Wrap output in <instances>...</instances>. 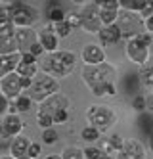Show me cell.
<instances>
[{
    "instance_id": "cell-44",
    "label": "cell",
    "mask_w": 153,
    "mask_h": 159,
    "mask_svg": "<svg viewBox=\"0 0 153 159\" xmlns=\"http://www.w3.org/2000/svg\"><path fill=\"white\" fill-rule=\"evenodd\" d=\"M115 94H117V86H115V83H111V84L105 86V96H115Z\"/></svg>"
},
{
    "instance_id": "cell-16",
    "label": "cell",
    "mask_w": 153,
    "mask_h": 159,
    "mask_svg": "<svg viewBox=\"0 0 153 159\" xmlns=\"http://www.w3.org/2000/svg\"><path fill=\"white\" fill-rule=\"evenodd\" d=\"M100 39V46H113V44H119L123 40V35L117 25H109V27H101V31L98 33Z\"/></svg>"
},
{
    "instance_id": "cell-19",
    "label": "cell",
    "mask_w": 153,
    "mask_h": 159,
    "mask_svg": "<svg viewBox=\"0 0 153 159\" xmlns=\"http://www.w3.org/2000/svg\"><path fill=\"white\" fill-rule=\"evenodd\" d=\"M19 65V54H11V56H0V81L10 75V73H16Z\"/></svg>"
},
{
    "instance_id": "cell-10",
    "label": "cell",
    "mask_w": 153,
    "mask_h": 159,
    "mask_svg": "<svg viewBox=\"0 0 153 159\" xmlns=\"http://www.w3.org/2000/svg\"><path fill=\"white\" fill-rule=\"evenodd\" d=\"M0 94H2L6 100H10V102H14L16 98H19L23 94V88H21L17 73H10V75H6L2 81H0Z\"/></svg>"
},
{
    "instance_id": "cell-8",
    "label": "cell",
    "mask_w": 153,
    "mask_h": 159,
    "mask_svg": "<svg viewBox=\"0 0 153 159\" xmlns=\"http://www.w3.org/2000/svg\"><path fill=\"white\" fill-rule=\"evenodd\" d=\"M79 16H80V29L88 33V35H98L101 31V21H100V10L96 2H86L80 4L79 8Z\"/></svg>"
},
{
    "instance_id": "cell-35",
    "label": "cell",
    "mask_w": 153,
    "mask_h": 159,
    "mask_svg": "<svg viewBox=\"0 0 153 159\" xmlns=\"http://www.w3.org/2000/svg\"><path fill=\"white\" fill-rule=\"evenodd\" d=\"M42 153V144L40 142H31L29 146V159H38Z\"/></svg>"
},
{
    "instance_id": "cell-42",
    "label": "cell",
    "mask_w": 153,
    "mask_h": 159,
    "mask_svg": "<svg viewBox=\"0 0 153 159\" xmlns=\"http://www.w3.org/2000/svg\"><path fill=\"white\" fill-rule=\"evenodd\" d=\"M151 14H153V0H147L144 12H142V17H147V16H151Z\"/></svg>"
},
{
    "instance_id": "cell-12",
    "label": "cell",
    "mask_w": 153,
    "mask_h": 159,
    "mask_svg": "<svg viewBox=\"0 0 153 159\" xmlns=\"http://www.w3.org/2000/svg\"><path fill=\"white\" fill-rule=\"evenodd\" d=\"M80 60L84 65H100L105 61V50L100 44H84L80 52Z\"/></svg>"
},
{
    "instance_id": "cell-48",
    "label": "cell",
    "mask_w": 153,
    "mask_h": 159,
    "mask_svg": "<svg viewBox=\"0 0 153 159\" xmlns=\"http://www.w3.org/2000/svg\"><path fill=\"white\" fill-rule=\"evenodd\" d=\"M0 159H16V157H11V155H4V157H0Z\"/></svg>"
},
{
    "instance_id": "cell-1",
    "label": "cell",
    "mask_w": 153,
    "mask_h": 159,
    "mask_svg": "<svg viewBox=\"0 0 153 159\" xmlns=\"http://www.w3.org/2000/svg\"><path fill=\"white\" fill-rule=\"evenodd\" d=\"M80 77L84 84L88 86V90L94 96H105V86L115 83L117 77V67L109 61H103L100 65H82L80 69Z\"/></svg>"
},
{
    "instance_id": "cell-3",
    "label": "cell",
    "mask_w": 153,
    "mask_h": 159,
    "mask_svg": "<svg viewBox=\"0 0 153 159\" xmlns=\"http://www.w3.org/2000/svg\"><path fill=\"white\" fill-rule=\"evenodd\" d=\"M153 42V37L149 33H142L130 40H126L124 44V52H126V58L130 60L134 65L138 67H146L149 61V46Z\"/></svg>"
},
{
    "instance_id": "cell-9",
    "label": "cell",
    "mask_w": 153,
    "mask_h": 159,
    "mask_svg": "<svg viewBox=\"0 0 153 159\" xmlns=\"http://www.w3.org/2000/svg\"><path fill=\"white\" fill-rule=\"evenodd\" d=\"M69 106H71V100H69L63 92H56L50 98H46L44 102H40V104H38V111L48 113L50 117H54L57 111L69 109Z\"/></svg>"
},
{
    "instance_id": "cell-6",
    "label": "cell",
    "mask_w": 153,
    "mask_h": 159,
    "mask_svg": "<svg viewBox=\"0 0 153 159\" xmlns=\"http://www.w3.org/2000/svg\"><path fill=\"white\" fill-rule=\"evenodd\" d=\"M8 8H10V14H11V19H14L16 29H33V25L40 17L38 10L31 4H27V2L16 0V2H10Z\"/></svg>"
},
{
    "instance_id": "cell-49",
    "label": "cell",
    "mask_w": 153,
    "mask_h": 159,
    "mask_svg": "<svg viewBox=\"0 0 153 159\" xmlns=\"http://www.w3.org/2000/svg\"><path fill=\"white\" fill-rule=\"evenodd\" d=\"M151 90H153V88H151ZM151 94H153V92H151Z\"/></svg>"
},
{
    "instance_id": "cell-30",
    "label": "cell",
    "mask_w": 153,
    "mask_h": 159,
    "mask_svg": "<svg viewBox=\"0 0 153 159\" xmlns=\"http://www.w3.org/2000/svg\"><path fill=\"white\" fill-rule=\"evenodd\" d=\"M40 140H42V144H46V146H54L57 140H60V134H57V130L52 127V129H46V130H42V134H40Z\"/></svg>"
},
{
    "instance_id": "cell-18",
    "label": "cell",
    "mask_w": 153,
    "mask_h": 159,
    "mask_svg": "<svg viewBox=\"0 0 153 159\" xmlns=\"http://www.w3.org/2000/svg\"><path fill=\"white\" fill-rule=\"evenodd\" d=\"M16 33V25L11 19L10 8L8 4H0V35H14Z\"/></svg>"
},
{
    "instance_id": "cell-34",
    "label": "cell",
    "mask_w": 153,
    "mask_h": 159,
    "mask_svg": "<svg viewBox=\"0 0 153 159\" xmlns=\"http://www.w3.org/2000/svg\"><path fill=\"white\" fill-rule=\"evenodd\" d=\"M65 21L69 23V27H71L73 31L75 29H80V16H79V12H67Z\"/></svg>"
},
{
    "instance_id": "cell-43",
    "label": "cell",
    "mask_w": 153,
    "mask_h": 159,
    "mask_svg": "<svg viewBox=\"0 0 153 159\" xmlns=\"http://www.w3.org/2000/svg\"><path fill=\"white\" fill-rule=\"evenodd\" d=\"M146 111L147 113H153V94H147L146 96Z\"/></svg>"
},
{
    "instance_id": "cell-24",
    "label": "cell",
    "mask_w": 153,
    "mask_h": 159,
    "mask_svg": "<svg viewBox=\"0 0 153 159\" xmlns=\"http://www.w3.org/2000/svg\"><path fill=\"white\" fill-rule=\"evenodd\" d=\"M38 71H40L38 63H21V61H19L17 69H16V73L19 77H27V79H34L38 75Z\"/></svg>"
},
{
    "instance_id": "cell-21",
    "label": "cell",
    "mask_w": 153,
    "mask_h": 159,
    "mask_svg": "<svg viewBox=\"0 0 153 159\" xmlns=\"http://www.w3.org/2000/svg\"><path fill=\"white\" fill-rule=\"evenodd\" d=\"M11 54H19L16 37L14 35H0V56H11Z\"/></svg>"
},
{
    "instance_id": "cell-28",
    "label": "cell",
    "mask_w": 153,
    "mask_h": 159,
    "mask_svg": "<svg viewBox=\"0 0 153 159\" xmlns=\"http://www.w3.org/2000/svg\"><path fill=\"white\" fill-rule=\"evenodd\" d=\"M14 104H16V107H17V113H27V111H31L33 100H31L27 94H21L19 98L14 100Z\"/></svg>"
},
{
    "instance_id": "cell-47",
    "label": "cell",
    "mask_w": 153,
    "mask_h": 159,
    "mask_svg": "<svg viewBox=\"0 0 153 159\" xmlns=\"http://www.w3.org/2000/svg\"><path fill=\"white\" fill-rule=\"evenodd\" d=\"M115 155H117V157H115V159H126V157H124V155H123V152H117V153H115Z\"/></svg>"
},
{
    "instance_id": "cell-33",
    "label": "cell",
    "mask_w": 153,
    "mask_h": 159,
    "mask_svg": "<svg viewBox=\"0 0 153 159\" xmlns=\"http://www.w3.org/2000/svg\"><path fill=\"white\" fill-rule=\"evenodd\" d=\"M82 152H84V159H100L103 155V150L101 148H96V146H88Z\"/></svg>"
},
{
    "instance_id": "cell-25",
    "label": "cell",
    "mask_w": 153,
    "mask_h": 159,
    "mask_svg": "<svg viewBox=\"0 0 153 159\" xmlns=\"http://www.w3.org/2000/svg\"><path fill=\"white\" fill-rule=\"evenodd\" d=\"M138 81H140V84H144L146 88H153V63H149V65H146V67L140 69Z\"/></svg>"
},
{
    "instance_id": "cell-23",
    "label": "cell",
    "mask_w": 153,
    "mask_h": 159,
    "mask_svg": "<svg viewBox=\"0 0 153 159\" xmlns=\"http://www.w3.org/2000/svg\"><path fill=\"white\" fill-rule=\"evenodd\" d=\"M123 144H124V140L121 138L119 134H111L109 138L105 140V144H103V153L113 155V153H117V152H121V150H123Z\"/></svg>"
},
{
    "instance_id": "cell-11",
    "label": "cell",
    "mask_w": 153,
    "mask_h": 159,
    "mask_svg": "<svg viewBox=\"0 0 153 159\" xmlns=\"http://www.w3.org/2000/svg\"><path fill=\"white\" fill-rule=\"evenodd\" d=\"M14 37H16V42H17L19 54H27L34 44L38 42V31H34V29H16Z\"/></svg>"
},
{
    "instance_id": "cell-46",
    "label": "cell",
    "mask_w": 153,
    "mask_h": 159,
    "mask_svg": "<svg viewBox=\"0 0 153 159\" xmlns=\"http://www.w3.org/2000/svg\"><path fill=\"white\" fill-rule=\"evenodd\" d=\"M44 159H61V155L60 153H50V155H46Z\"/></svg>"
},
{
    "instance_id": "cell-39",
    "label": "cell",
    "mask_w": 153,
    "mask_h": 159,
    "mask_svg": "<svg viewBox=\"0 0 153 159\" xmlns=\"http://www.w3.org/2000/svg\"><path fill=\"white\" fill-rule=\"evenodd\" d=\"M144 29H146V33H149V35L153 37V14L144 17Z\"/></svg>"
},
{
    "instance_id": "cell-5",
    "label": "cell",
    "mask_w": 153,
    "mask_h": 159,
    "mask_svg": "<svg viewBox=\"0 0 153 159\" xmlns=\"http://www.w3.org/2000/svg\"><path fill=\"white\" fill-rule=\"evenodd\" d=\"M84 115H86V121H88L90 127H96L100 132H107L117 123V113L113 111L111 106L94 104V106H90L86 109Z\"/></svg>"
},
{
    "instance_id": "cell-41",
    "label": "cell",
    "mask_w": 153,
    "mask_h": 159,
    "mask_svg": "<svg viewBox=\"0 0 153 159\" xmlns=\"http://www.w3.org/2000/svg\"><path fill=\"white\" fill-rule=\"evenodd\" d=\"M8 104H10V100H6L2 94H0V115H6L8 113Z\"/></svg>"
},
{
    "instance_id": "cell-13",
    "label": "cell",
    "mask_w": 153,
    "mask_h": 159,
    "mask_svg": "<svg viewBox=\"0 0 153 159\" xmlns=\"http://www.w3.org/2000/svg\"><path fill=\"white\" fill-rule=\"evenodd\" d=\"M38 42H40V46L44 48L46 54H54V52L60 50V39H57V35L54 33L52 25L38 31Z\"/></svg>"
},
{
    "instance_id": "cell-27",
    "label": "cell",
    "mask_w": 153,
    "mask_h": 159,
    "mask_svg": "<svg viewBox=\"0 0 153 159\" xmlns=\"http://www.w3.org/2000/svg\"><path fill=\"white\" fill-rule=\"evenodd\" d=\"M61 159H84V152L79 146H67L61 152Z\"/></svg>"
},
{
    "instance_id": "cell-26",
    "label": "cell",
    "mask_w": 153,
    "mask_h": 159,
    "mask_svg": "<svg viewBox=\"0 0 153 159\" xmlns=\"http://www.w3.org/2000/svg\"><path fill=\"white\" fill-rule=\"evenodd\" d=\"M100 134H101V132H100L96 127H90V125H86V127L80 130V138L84 140V142H88V144L92 146V144L96 142V140H100Z\"/></svg>"
},
{
    "instance_id": "cell-29",
    "label": "cell",
    "mask_w": 153,
    "mask_h": 159,
    "mask_svg": "<svg viewBox=\"0 0 153 159\" xmlns=\"http://www.w3.org/2000/svg\"><path fill=\"white\" fill-rule=\"evenodd\" d=\"M52 29H54V33L57 35V39H67L69 35L73 33V29L69 27V23L63 19V21H60V23H54L52 25Z\"/></svg>"
},
{
    "instance_id": "cell-17",
    "label": "cell",
    "mask_w": 153,
    "mask_h": 159,
    "mask_svg": "<svg viewBox=\"0 0 153 159\" xmlns=\"http://www.w3.org/2000/svg\"><path fill=\"white\" fill-rule=\"evenodd\" d=\"M0 127H2V130L8 136L16 138V136H19L23 132V127H25V125H23V121H21L19 115H4L2 123H0Z\"/></svg>"
},
{
    "instance_id": "cell-45",
    "label": "cell",
    "mask_w": 153,
    "mask_h": 159,
    "mask_svg": "<svg viewBox=\"0 0 153 159\" xmlns=\"http://www.w3.org/2000/svg\"><path fill=\"white\" fill-rule=\"evenodd\" d=\"M147 146H149V150L153 152V130H149V138H147Z\"/></svg>"
},
{
    "instance_id": "cell-32",
    "label": "cell",
    "mask_w": 153,
    "mask_h": 159,
    "mask_svg": "<svg viewBox=\"0 0 153 159\" xmlns=\"http://www.w3.org/2000/svg\"><path fill=\"white\" fill-rule=\"evenodd\" d=\"M132 109L136 113H144L146 111V96L144 94H138L132 98Z\"/></svg>"
},
{
    "instance_id": "cell-7",
    "label": "cell",
    "mask_w": 153,
    "mask_h": 159,
    "mask_svg": "<svg viewBox=\"0 0 153 159\" xmlns=\"http://www.w3.org/2000/svg\"><path fill=\"white\" fill-rule=\"evenodd\" d=\"M117 27H119L121 35H123V40H130L138 35L146 33L144 29V17L140 14H132V12H124L121 10L119 12V17H117Z\"/></svg>"
},
{
    "instance_id": "cell-20",
    "label": "cell",
    "mask_w": 153,
    "mask_h": 159,
    "mask_svg": "<svg viewBox=\"0 0 153 159\" xmlns=\"http://www.w3.org/2000/svg\"><path fill=\"white\" fill-rule=\"evenodd\" d=\"M65 16H67V12H65V8H63L60 2H50L48 8H46V17L50 19V25L63 21Z\"/></svg>"
},
{
    "instance_id": "cell-15",
    "label": "cell",
    "mask_w": 153,
    "mask_h": 159,
    "mask_svg": "<svg viewBox=\"0 0 153 159\" xmlns=\"http://www.w3.org/2000/svg\"><path fill=\"white\" fill-rule=\"evenodd\" d=\"M121 152L126 159H146V146L136 138H126Z\"/></svg>"
},
{
    "instance_id": "cell-4",
    "label": "cell",
    "mask_w": 153,
    "mask_h": 159,
    "mask_svg": "<svg viewBox=\"0 0 153 159\" xmlns=\"http://www.w3.org/2000/svg\"><path fill=\"white\" fill-rule=\"evenodd\" d=\"M56 92H60V81L54 79V77H50V75H46V73H38L33 79L31 88L27 90V92H23V94H27L33 102L40 104V102H44L46 98H50Z\"/></svg>"
},
{
    "instance_id": "cell-31",
    "label": "cell",
    "mask_w": 153,
    "mask_h": 159,
    "mask_svg": "<svg viewBox=\"0 0 153 159\" xmlns=\"http://www.w3.org/2000/svg\"><path fill=\"white\" fill-rule=\"evenodd\" d=\"M37 125L42 130H46V129H52L54 127V121H52V117L48 115V113H42V111L37 109Z\"/></svg>"
},
{
    "instance_id": "cell-22",
    "label": "cell",
    "mask_w": 153,
    "mask_h": 159,
    "mask_svg": "<svg viewBox=\"0 0 153 159\" xmlns=\"http://www.w3.org/2000/svg\"><path fill=\"white\" fill-rule=\"evenodd\" d=\"M100 10V21L101 27H109L117 23V17H119V8H98Z\"/></svg>"
},
{
    "instance_id": "cell-14",
    "label": "cell",
    "mask_w": 153,
    "mask_h": 159,
    "mask_svg": "<svg viewBox=\"0 0 153 159\" xmlns=\"http://www.w3.org/2000/svg\"><path fill=\"white\" fill-rule=\"evenodd\" d=\"M29 146H31V140L27 136H16V138H11V144H10V150L8 153L16 159H29Z\"/></svg>"
},
{
    "instance_id": "cell-40",
    "label": "cell",
    "mask_w": 153,
    "mask_h": 159,
    "mask_svg": "<svg viewBox=\"0 0 153 159\" xmlns=\"http://www.w3.org/2000/svg\"><path fill=\"white\" fill-rule=\"evenodd\" d=\"M19 61H21V63H38L37 58H34V56H31V54H19Z\"/></svg>"
},
{
    "instance_id": "cell-36",
    "label": "cell",
    "mask_w": 153,
    "mask_h": 159,
    "mask_svg": "<svg viewBox=\"0 0 153 159\" xmlns=\"http://www.w3.org/2000/svg\"><path fill=\"white\" fill-rule=\"evenodd\" d=\"M52 121H54V125H63V123H67V121H69V109L57 111L56 115L52 117Z\"/></svg>"
},
{
    "instance_id": "cell-38",
    "label": "cell",
    "mask_w": 153,
    "mask_h": 159,
    "mask_svg": "<svg viewBox=\"0 0 153 159\" xmlns=\"http://www.w3.org/2000/svg\"><path fill=\"white\" fill-rule=\"evenodd\" d=\"M94 2H96L98 8H119L121 10L119 0H94Z\"/></svg>"
},
{
    "instance_id": "cell-37",
    "label": "cell",
    "mask_w": 153,
    "mask_h": 159,
    "mask_svg": "<svg viewBox=\"0 0 153 159\" xmlns=\"http://www.w3.org/2000/svg\"><path fill=\"white\" fill-rule=\"evenodd\" d=\"M10 144H11V136H8L4 130H2V127H0V150H10Z\"/></svg>"
},
{
    "instance_id": "cell-2",
    "label": "cell",
    "mask_w": 153,
    "mask_h": 159,
    "mask_svg": "<svg viewBox=\"0 0 153 159\" xmlns=\"http://www.w3.org/2000/svg\"><path fill=\"white\" fill-rule=\"evenodd\" d=\"M40 71L50 75L54 79H63V77H69L75 67H77V56L75 52L71 50H57L54 54H46V58L38 63Z\"/></svg>"
}]
</instances>
